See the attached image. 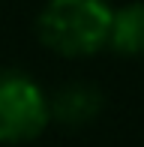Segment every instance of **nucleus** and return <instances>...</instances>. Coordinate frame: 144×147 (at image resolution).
Masks as SVG:
<instances>
[{"instance_id":"obj_2","label":"nucleus","mask_w":144,"mask_h":147,"mask_svg":"<svg viewBox=\"0 0 144 147\" xmlns=\"http://www.w3.org/2000/svg\"><path fill=\"white\" fill-rule=\"evenodd\" d=\"M51 123L48 96L27 72L0 69V144H27Z\"/></svg>"},{"instance_id":"obj_1","label":"nucleus","mask_w":144,"mask_h":147,"mask_svg":"<svg viewBox=\"0 0 144 147\" xmlns=\"http://www.w3.org/2000/svg\"><path fill=\"white\" fill-rule=\"evenodd\" d=\"M108 0H48L36 18L45 48L63 57H90L108 45Z\"/></svg>"},{"instance_id":"obj_3","label":"nucleus","mask_w":144,"mask_h":147,"mask_svg":"<svg viewBox=\"0 0 144 147\" xmlns=\"http://www.w3.org/2000/svg\"><path fill=\"white\" fill-rule=\"evenodd\" d=\"M102 111V90L87 81H72L48 99V114L66 129L87 126Z\"/></svg>"},{"instance_id":"obj_4","label":"nucleus","mask_w":144,"mask_h":147,"mask_svg":"<svg viewBox=\"0 0 144 147\" xmlns=\"http://www.w3.org/2000/svg\"><path fill=\"white\" fill-rule=\"evenodd\" d=\"M108 45L123 57H144V3L111 9Z\"/></svg>"}]
</instances>
